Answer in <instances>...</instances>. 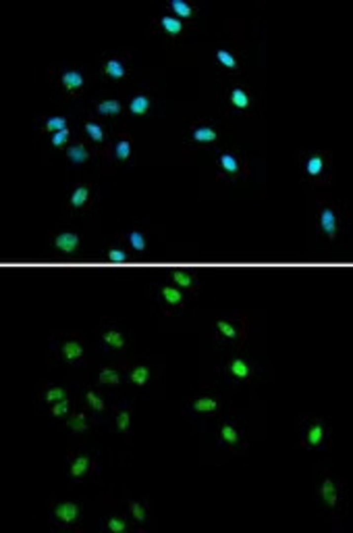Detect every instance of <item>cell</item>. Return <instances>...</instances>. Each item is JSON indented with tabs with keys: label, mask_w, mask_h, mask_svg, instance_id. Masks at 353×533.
Listing matches in <instances>:
<instances>
[{
	"label": "cell",
	"mask_w": 353,
	"mask_h": 533,
	"mask_svg": "<svg viewBox=\"0 0 353 533\" xmlns=\"http://www.w3.org/2000/svg\"><path fill=\"white\" fill-rule=\"evenodd\" d=\"M87 198H89V188L85 186H79L73 190V194H71V206H75V208H81L85 202H87Z\"/></svg>",
	"instance_id": "obj_16"
},
{
	"label": "cell",
	"mask_w": 353,
	"mask_h": 533,
	"mask_svg": "<svg viewBox=\"0 0 353 533\" xmlns=\"http://www.w3.org/2000/svg\"><path fill=\"white\" fill-rule=\"evenodd\" d=\"M322 169H324V158L322 156H310L308 158V163H306V171H308V175H312V177H316V175H320L322 173Z\"/></svg>",
	"instance_id": "obj_19"
},
{
	"label": "cell",
	"mask_w": 353,
	"mask_h": 533,
	"mask_svg": "<svg viewBox=\"0 0 353 533\" xmlns=\"http://www.w3.org/2000/svg\"><path fill=\"white\" fill-rule=\"evenodd\" d=\"M220 437L231 446H235L239 441V434H237V429L233 425H223V429H220Z\"/></svg>",
	"instance_id": "obj_28"
},
{
	"label": "cell",
	"mask_w": 353,
	"mask_h": 533,
	"mask_svg": "<svg viewBox=\"0 0 353 533\" xmlns=\"http://www.w3.org/2000/svg\"><path fill=\"white\" fill-rule=\"evenodd\" d=\"M67 156L71 158V163H75V165H81L85 163V160L89 158V152L85 150L83 144H73L69 150H67Z\"/></svg>",
	"instance_id": "obj_9"
},
{
	"label": "cell",
	"mask_w": 353,
	"mask_h": 533,
	"mask_svg": "<svg viewBox=\"0 0 353 533\" xmlns=\"http://www.w3.org/2000/svg\"><path fill=\"white\" fill-rule=\"evenodd\" d=\"M129 379H131V384H135V386H146L148 384V379H150V369L148 367H135L133 371L129 373Z\"/></svg>",
	"instance_id": "obj_18"
},
{
	"label": "cell",
	"mask_w": 353,
	"mask_h": 533,
	"mask_svg": "<svg viewBox=\"0 0 353 533\" xmlns=\"http://www.w3.org/2000/svg\"><path fill=\"white\" fill-rule=\"evenodd\" d=\"M60 84L67 90H71V92H77V90H81V86H83V75L79 71H67L60 77Z\"/></svg>",
	"instance_id": "obj_5"
},
{
	"label": "cell",
	"mask_w": 353,
	"mask_h": 533,
	"mask_svg": "<svg viewBox=\"0 0 353 533\" xmlns=\"http://www.w3.org/2000/svg\"><path fill=\"white\" fill-rule=\"evenodd\" d=\"M89 469V456H85V454H79L73 462H71V477H81V475H85V471Z\"/></svg>",
	"instance_id": "obj_12"
},
{
	"label": "cell",
	"mask_w": 353,
	"mask_h": 533,
	"mask_svg": "<svg viewBox=\"0 0 353 533\" xmlns=\"http://www.w3.org/2000/svg\"><path fill=\"white\" fill-rule=\"evenodd\" d=\"M54 517L60 523H65V525H71V523H75L79 519V506L75 502H60L54 508Z\"/></svg>",
	"instance_id": "obj_1"
},
{
	"label": "cell",
	"mask_w": 353,
	"mask_h": 533,
	"mask_svg": "<svg viewBox=\"0 0 353 533\" xmlns=\"http://www.w3.org/2000/svg\"><path fill=\"white\" fill-rule=\"evenodd\" d=\"M46 129L48 132H60V129H67V121H65V117H50L48 121H46Z\"/></svg>",
	"instance_id": "obj_34"
},
{
	"label": "cell",
	"mask_w": 353,
	"mask_h": 533,
	"mask_svg": "<svg viewBox=\"0 0 353 533\" xmlns=\"http://www.w3.org/2000/svg\"><path fill=\"white\" fill-rule=\"evenodd\" d=\"M54 246L60 250V252L73 254L75 250H77V246H79V236H77V234H71V231H65V234L56 236Z\"/></svg>",
	"instance_id": "obj_2"
},
{
	"label": "cell",
	"mask_w": 353,
	"mask_h": 533,
	"mask_svg": "<svg viewBox=\"0 0 353 533\" xmlns=\"http://www.w3.org/2000/svg\"><path fill=\"white\" fill-rule=\"evenodd\" d=\"M102 339H104V344L113 346V348H123L125 346V338H123L120 331H106V334L102 336Z\"/></svg>",
	"instance_id": "obj_23"
},
{
	"label": "cell",
	"mask_w": 353,
	"mask_h": 533,
	"mask_svg": "<svg viewBox=\"0 0 353 533\" xmlns=\"http://www.w3.org/2000/svg\"><path fill=\"white\" fill-rule=\"evenodd\" d=\"M218 163H220V169H223L227 175H235L237 171H239V167H241V165H239V160H237L233 154H227V152H225V154H220Z\"/></svg>",
	"instance_id": "obj_14"
},
{
	"label": "cell",
	"mask_w": 353,
	"mask_h": 533,
	"mask_svg": "<svg viewBox=\"0 0 353 533\" xmlns=\"http://www.w3.org/2000/svg\"><path fill=\"white\" fill-rule=\"evenodd\" d=\"M85 400H87V404L92 406L94 410H104V402L100 400V396L94 394V391H87V394H85Z\"/></svg>",
	"instance_id": "obj_38"
},
{
	"label": "cell",
	"mask_w": 353,
	"mask_h": 533,
	"mask_svg": "<svg viewBox=\"0 0 353 533\" xmlns=\"http://www.w3.org/2000/svg\"><path fill=\"white\" fill-rule=\"evenodd\" d=\"M129 110H131L133 115H146L148 110H150V98L144 96V94L135 96V98L129 102Z\"/></svg>",
	"instance_id": "obj_13"
},
{
	"label": "cell",
	"mask_w": 353,
	"mask_h": 533,
	"mask_svg": "<svg viewBox=\"0 0 353 533\" xmlns=\"http://www.w3.org/2000/svg\"><path fill=\"white\" fill-rule=\"evenodd\" d=\"M46 402H52V404H56V402H60V400H65L67 398V394H65V389L63 388H50L48 391H46Z\"/></svg>",
	"instance_id": "obj_35"
},
{
	"label": "cell",
	"mask_w": 353,
	"mask_h": 533,
	"mask_svg": "<svg viewBox=\"0 0 353 533\" xmlns=\"http://www.w3.org/2000/svg\"><path fill=\"white\" fill-rule=\"evenodd\" d=\"M69 427L73 429V431H77V434L85 431V429H87V421H85V415H83V412H79V415L71 417V419H69Z\"/></svg>",
	"instance_id": "obj_32"
},
{
	"label": "cell",
	"mask_w": 353,
	"mask_h": 533,
	"mask_svg": "<svg viewBox=\"0 0 353 533\" xmlns=\"http://www.w3.org/2000/svg\"><path fill=\"white\" fill-rule=\"evenodd\" d=\"M229 373L233 375V377H237V379H245V377H249V367H247V363L243 358H233L229 363Z\"/></svg>",
	"instance_id": "obj_7"
},
{
	"label": "cell",
	"mask_w": 353,
	"mask_h": 533,
	"mask_svg": "<svg viewBox=\"0 0 353 533\" xmlns=\"http://www.w3.org/2000/svg\"><path fill=\"white\" fill-rule=\"evenodd\" d=\"M104 73L110 79H123L125 73H127V69L118 58H110V61H106V65H104Z\"/></svg>",
	"instance_id": "obj_6"
},
{
	"label": "cell",
	"mask_w": 353,
	"mask_h": 533,
	"mask_svg": "<svg viewBox=\"0 0 353 533\" xmlns=\"http://www.w3.org/2000/svg\"><path fill=\"white\" fill-rule=\"evenodd\" d=\"M85 134L92 138L94 142H102V140H104V129L100 127L98 123H92V121L85 123Z\"/></svg>",
	"instance_id": "obj_31"
},
{
	"label": "cell",
	"mask_w": 353,
	"mask_h": 533,
	"mask_svg": "<svg viewBox=\"0 0 353 533\" xmlns=\"http://www.w3.org/2000/svg\"><path fill=\"white\" fill-rule=\"evenodd\" d=\"M173 281L179 288H194L196 286V277L185 273V271H175L173 273Z\"/></svg>",
	"instance_id": "obj_22"
},
{
	"label": "cell",
	"mask_w": 353,
	"mask_h": 533,
	"mask_svg": "<svg viewBox=\"0 0 353 533\" xmlns=\"http://www.w3.org/2000/svg\"><path fill=\"white\" fill-rule=\"evenodd\" d=\"M129 421H131V415L127 410H120L118 412V417H117V425H118V429L120 431H127L129 429Z\"/></svg>",
	"instance_id": "obj_42"
},
{
	"label": "cell",
	"mask_w": 353,
	"mask_h": 533,
	"mask_svg": "<svg viewBox=\"0 0 353 533\" xmlns=\"http://www.w3.org/2000/svg\"><path fill=\"white\" fill-rule=\"evenodd\" d=\"M160 25L164 27V32L168 36H179L181 32H183V23H181L177 17H162L160 19Z\"/></svg>",
	"instance_id": "obj_15"
},
{
	"label": "cell",
	"mask_w": 353,
	"mask_h": 533,
	"mask_svg": "<svg viewBox=\"0 0 353 533\" xmlns=\"http://www.w3.org/2000/svg\"><path fill=\"white\" fill-rule=\"evenodd\" d=\"M320 494H322V500H324L328 506H337V487H335V484H332L330 479L322 481Z\"/></svg>",
	"instance_id": "obj_8"
},
{
	"label": "cell",
	"mask_w": 353,
	"mask_h": 533,
	"mask_svg": "<svg viewBox=\"0 0 353 533\" xmlns=\"http://www.w3.org/2000/svg\"><path fill=\"white\" fill-rule=\"evenodd\" d=\"M216 58L220 61V65L227 67V69H237V58L229 52V50H218L216 52Z\"/></svg>",
	"instance_id": "obj_30"
},
{
	"label": "cell",
	"mask_w": 353,
	"mask_h": 533,
	"mask_svg": "<svg viewBox=\"0 0 353 533\" xmlns=\"http://www.w3.org/2000/svg\"><path fill=\"white\" fill-rule=\"evenodd\" d=\"M67 410H69V400L65 398V400L56 402V404L52 406V415H54V417H65V415H67Z\"/></svg>",
	"instance_id": "obj_41"
},
{
	"label": "cell",
	"mask_w": 353,
	"mask_h": 533,
	"mask_svg": "<svg viewBox=\"0 0 353 533\" xmlns=\"http://www.w3.org/2000/svg\"><path fill=\"white\" fill-rule=\"evenodd\" d=\"M98 113H102L106 117L118 115L120 113V102H118V100H102V102L98 104Z\"/></svg>",
	"instance_id": "obj_20"
},
{
	"label": "cell",
	"mask_w": 353,
	"mask_h": 533,
	"mask_svg": "<svg viewBox=\"0 0 353 533\" xmlns=\"http://www.w3.org/2000/svg\"><path fill=\"white\" fill-rule=\"evenodd\" d=\"M63 356L69 360V363H73V360H77V358H81V356H83V346H81V344H77V341H65V346H63Z\"/></svg>",
	"instance_id": "obj_11"
},
{
	"label": "cell",
	"mask_w": 353,
	"mask_h": 533,
	"mask_svg": "<svg viewBox=\"0 0 353 533\" xmlns=\"http://www.w3.org/2000/svg\"><path fill=\"white\" fill-rule=\"evenodd\" d=\"M100 384L104 386H118L120 384V377L115 369H102L100 371Z\"/></svg>",
	"instance_id": "obj_24"
},
{
	"label": "cell",
	"mask_w": 353,
	"mask_h": 533,
	"mask_svg": "<svg viewBox=\"0 0 353 533\" xmlns=\"http://www.w3.org/2000/svg\"><path fill=\"white\" fill-rule=\"evenodd\" d=\"M170 6H173V11L177 13V17H185V19L194 17V6L187 4L185 0H173V2H170Z\"/></svg>",
	"instance_id": "obj_21"
},
{
	"label": "cell",
	"mask_w": 353,
	"mask_h": 533,
	"mask_svg": "<svg viewBox=\"0 0 353 533\" xmlns=\"http://www.w3.org/2000/svg\"><path fill=\"white\" fill-rule=\"evenodd\" d=\"M320 227H322V231H324L330 240H335V236H337V215L332 213L330 208H322V213H320Z\"/></svg>",
	"instance_id": "obj_3"
},
{
	"label": "cell",
	"mask_w": 353,
	"mask_h": 533,
	"mask_svg": "<svg viewBox=\"0 0 353 533\" xmlns=\"http://www.w3.org/2000/svg\"><path fill=\"white\" fill-rule=\"evenodd\" d=\"M129 510H131V515H133V519L137 521V523H144L146 521V508L139 504V502H131V506H129Z\"/></svg>",
	"instance_id": "obj_36"
},
{
	"label": "cell",
	"mask_w": 353,
	"mask_h": 533,
	"mask_svg": "<svg viewBox=\"0 0 353 533\" xmlns=\"http://www.w3.org/2000/svg\"><path fill=\"white\" fill-rule=\"evenodd\" d=\"M129 244H131V248H133L135 252H144V250H146V238H144V234H141V231H131V234H129Z\"/></svg>",
	"instance_id": "obj_27"
},
{
	"label": "cell",
	"mask_w": 353,
	"mask_h": 533,
	"mask_svg": "<svg viewBox=\"0 0 353 533\" xmlns=\"http://www.w3.org/2000/svg\"><path fill=\"white\" fill-rule=\"evenodd\" d=\"M322 439H324V427H322L320 423H314V425L310 427L308 436H306V444L314 448V446H318V444H320Z\"/></svg>",
	"instance_id": "obj_17"
},
{
	"label": "cell",
	"mask_w": 353,
	"mask_h": 533,
	"mask_svg": "<svg viewBox=\"0 0 353 533\" xmlns=\"http://www.w3.org/2000/svg\"><path fill=\"white\" fill-rule=\"evenodd\" d=\"M108 260H113V263H123V260H127V254L123 252V250H118V248H110L108 252H106Z\"/></svg>",
	"instance_id": "obj_40"
},
{
	"label": "cell",
	"mask_w": 353,
	"mask_h": 533,
	"mask_svg": "<svg viewBox=\"0 0 353 533\" xmlns=\"http://www.w3.org/2000/svg\"><path fill=\"white\" fill-rule=\"evenodd\" d=\"M216 327H218L220 334H223L225 338H229V339H235V338H239V331H237L233 325H231V323H227V321H218Z\"/></svg>",
	"instance_id": "obj_33"
},
{
	"label": "cell",
	"mask_w": 353,
	"mask_h": 533,
	"mask_svg": "<svg viewBox=\"0 0 353 533\" xmlns=\"http://www.w3.org/2000/svg\"><path fill=\"white\" fill-rule=\"evenodd\" d=\"M115 156L118 160H127L131 156V142L129 140H120V142H117L115 146Z\"/></svg>",
	"instance_id": "obj_29"
},
{
	"label": "cell",
	"mask_w": 353,
	"mask_h": 533,
	"mask_svg": "<svg viewBox=\"0 0 353 533\" xmlns=\"http://www.w3.org/2000/svg\"><path fill=\"white\" fill-rule=\"evenodd\" d=\"M191 138H194L196 142H214V140L218 138V134H216L210 125H201V127H196V129H194Z\"/></svg>",
	"instance_id": "obj_10"
},
{
	"label": "cell",
	"mask_w": 353,
	"mask_h": 533,
	"mask_svg": "<svg viewBox=\"0 0 353 533\" xmlns=\"http://www.w3.org/2000/svg\"><path fill=\"white\" fill-rule=\"evenodd\" d=\"M67 140H69V127L67 129H60V132L52 134V146H65L67 144Z\"/></svg>",
	"instance_id": "obj_39"
},
{
	"label": "cell",
	"mask_w": 353,
	"mask_h": 533,
	"mask_svg": "<svg viewBox=\"0 0 353 533\" xmlns=\"http://www.w3.org/2000/svg\"><path fill=\"white\" fill-rule=\"evenodd\" d=\"M218 406V402L216 400H212V398H199L194 402V410L196 412H212V410H216Z\"/></svg>",
	"instance_id": "obj_26"
},
{
	"label": "cell",
	"mask_w": 353,
	"mask_h": 533,
	"mask_svg": "<svg viewBox=\"0 0 353 533\" xmlns=\"http://www.w3.org/2000/svg\"><path fill=\"white\" fill-rule=\"evenodd\" d=\"M231 102H233L237 108H247L249 106V96L241 88H235L233 92H231Z\"/></svg>",
	"instance_id": "obj_25"
},
{
	"label": "cell",
	"mask_w": 353,
	"mask_h": 533,
	"mask_svg": "<svg viewBox=\"0 0 353 533\" xmlns=\"http://www.w3.org/2000/svg\"><path fill=\"white\" fill-rule=\"evenodd\" d=\"M160 296H162V300L170 306H181L183 304V294H181V290L175 288V286H162L160 288Z\"/></svg>",
	"instance_id": "obj_4"
},
{
	"label": "cell",
	"mask_w": 353,
	"mask_h": 533,
	"mask_svg": "<svg viewBox=\"0 0 353 533\" xmlns=\"http://www.w3.org/2000/svg\"><path fill=\"white\" fill-rule=\"evenodd\" d=\"M108 529L113 533H123V531H127V523L123 519H118V517H113L108 521Z\"/></svg>",
	"instance_id": "obj_37"
}]
</instances>
